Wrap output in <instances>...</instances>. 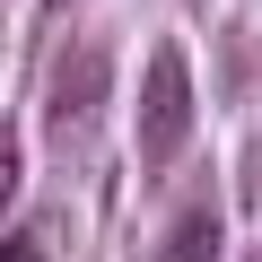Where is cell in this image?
<instances>
[{"label": "cell", "instance_id": "cell-1", "mask_svg": "<svg viewBox=\"0 0 262 262\" xmlns=\"http://www.w3.org/2000/svg\"><path fill=\"white\" fill-rule=\"evenodd\" d=\"M184 131H192V61L175 44H158L149 53V79H140V158L166 166L184 149Z\"/></svg>", "mask_w": 262, "mask_h": 262}, {"label": "cell", "instance_id": "cell-2", "mask_svg": "<svg viewBox=\"0 0 262 262\" xmlns=\"http://www.w3.org/2000/svg\"><path fill=\"white\" fill-rule=\"evenodd\" d=\"M105 88H114V53L105 44H70L61 70H53V140H79L105 114Z\"/></svg>", "mask_w": 262, "mask_h": 262}, {"label": "cell", "instance_id": "cell-3", "mask_svg": "<svg viewBox=\"0 0 262 262\" xmlns=\"http://www.w3.org/2000/svg\"><path fill=\"white\" fill-rule=\"evenodd\" d=\"M61 245H70V219L61 210H35L18 236H0V262H53Z\"/></svg>", "mask_w": 262, "mask_h": 262}, {"label": "cell", "instance_id": "cell-4", "mask_svg": "<svg viewBox=\"0 0 262 262\" xmlns=\"http://www.w3.org/2000/svg\"><path fill=\"white\" fill-rule=\"evenodd\" d=\"M158 262H219V219H210V210H184V219L166 227Z\"/></svg>", "mask_w": 262, "mask_h": 262}, {"label": "cell", "instance_id": "cell-5", "mask_svg": "<svg viewBox=\"0 0 262 262\" xmlns=\"http://www.w3.org/2000/svg\"><path fill=\"white\" fill-rule=\"evenodd\" d=\"M18 175H27V158H18V131L0 122V210L18 201Z\"/></svg>", "mask_w": 262, "mask_h": 262}, {"label": "cell", "instance_id": "cell-6", "mask_svg": "<svg viewBox=\"0 0 262 262\" xmlns=\"http://www.w3.org/2000/svg\"><path fill=\"white\" fill-rule=\"evenodd\" d=\"M53 9H61V0H53Z\"/></svg>", "mask_w": 262, "mask_h": 262}]
</instances>
